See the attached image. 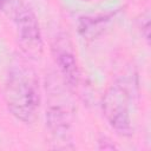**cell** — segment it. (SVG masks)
I'll return each mask as SVG.
<instances>
[{
  "instance_id": "obj_1",
  "label": "cell",
  "mask_w": 151,
  "mask_h": 151,
  "mask_svg": "<svg viewBox=\"0 0 151 151\" xmlns=\"http://www.w3.org/2000/svg\"><path fill=\"white\" fill-rule=\"evenodd\" d=\"M4 100L13 117L33 124L39 114L41 92L37 72L24 57H14L8 65L4 85Z\"/></svg>"
},
{
  "instance_id": "obj_2",
  "label": "cell",
  "mask_w": 151,
  "mask_h": 151,
  "mask_svg": "<svg viewBox=\"0 0 151 151\" xmlns=\"http://www.w3.org/2000/svg\"><path fill=\"white\" fill-rule=\"evenodd\" d=\"M130 101L131 93L123 80H117L111 84L105 90L100 101L104 118L118 134L124 137H130L133 132Z\"/></svg>"
},
{
  "instance_id": "obj_3",
  "label": "cell",
  "mask_w": 151,
  "mask_h": 151,
  "mask_svg": "<svg viewBox=\"0 0 151 151\" xmlns=\"http://www.w3.org/2000/svg\"><path fill=\"white\" fill-rule=\"evenodd\" d=\"M11 8L19 47L25 57L31 59L40 58L44 51V41L34 11L21 0H15Z\"/></svg>"
},
{
  "instance_id": "obj_4",
  "label": "cell",
  "mask_w": 151,
  "mask_h": 151,
  "mask_svg": "<svg viewBox=\"0 0 151 151\" xmlns=\"http://www.w3.org/2000/svg\"><path fill=\"white\" fill-rule=\"evenodd\" d=\"M54 63L68 87L77 90L81 84V71L78 64L73 45L67 35L61 34L54 38L51 45Z\"/></svg>"
},
{
  "instance_id": "obj_5",
  "label": "cell",
  "mask_w": 151,
  "mask_h": 151,
  "mask_svg": "<svg viewBox=\"0 0 151 151\" xmlns=\"http://www.w3.org/2000/svg\"><path fill=\"white\" fill-rule=\"evenodd\" d=\"M72 113L67 105L63 103H50L46 109V127L57 149L73 147L71 145Z\"/></svg>"
},
{
  "instance_id": "obj_6",
  "label": "cell",
  "mask_w": 151,
  "mask_h": 151,
  "mask_svg": "<svg viewBox=\"0 0 151 151\" xmlns=\"http://www.w3.org/2000/svg\"><path fill=\"white\" fill-rule=\"evenodd\" d=\"M111 15H99V17H85L79 20V33L86 38H94L105 27L106 22L110 21Z\"/></svg>"
},
{
  "instance_id": "obj_7",
  "label": "cell",
  "mask_w": 151,
  "mask_h": 151,
  "mask_svg": "<svg viewBox=\"0 0 151 151\" xmlns=\"http://www.w3.org/2000/svg\"><path fill=\"white\" fill-rule=\"evenodd\" d=\"M138 22H139V28H140L143 37L149 42L150 41V15H149V13L146 12V13L142 14V18L138 20Z\"/></svg>"
},
{
  "instance_id": "obj_8",
  "label": "cell",
  "mask_w": 151,
  "mask_h": 151,
  "mask_svg": "<svg viewBox=\"0 0 151 151\" xmlns=\"http://www.w3.org/2000/svg\"><path fill=\"white\" fill-rule=\"evenodd\" d=\"M98 149L99 150H116V144L107 137H101L98 139Z\"/></svg>"
},
{
  "instance_id": "obj_9",
  "label": "cell",
  "mask_w": 151,
  "mask_h": 151,
  "mask_svg": "<svg viewBox=\"0 0 151 151\" xmlns=\"http://www.w3.org/2000/svg\"><path fill=\"white\" fill-rule=\"evenodd\" d=\"M8 6H11L9 0H0V11H6Z\"/></svg>"
}]
</instances>
